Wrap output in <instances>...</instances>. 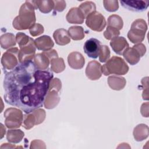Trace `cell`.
<instances>
[{
    "mask_svg": "<svg viewBox=\"0 0 149 149\" xmlns=\"http://www.w3.org/2000/svg\"><path fill=\"white\" fill-rule=\"evenodd\" d=\"M108 26L114 27L118 30L122 29L123 22L121 17L117 15H112L108 18Z\"/></svg>",
    "mask_w": 149,
    "mask_h": 149,
    "instance_id": "cell-28",
    "label": "cell"
},
{
    "mask_svg": "<svg viewBox=\"0 0 149 149\" xmlns=\"http://www.w3.org/2000/svg\"><path fill=\"white\" fill-rule=\"evenodd\" d=\"M133 47H134L138 51V52L140 53L141 57L143 56L146 52V46L142 43H139V44H136L134 46H133Z\"/></svg>",
    "mask_w": 149,
    "mask_h": 149,
    "instance_id": "cell-38",
    "label": "cell"
},
{
    "mask_svg": "<svg viewBox=\"0 0 149 149\" xmlns=\"http://www.w3.org/2000/svg\"><path fill=\"white\" fill-rule=\"evenodd\" d=\"M68 62L71 68L80 69L83 68L85 64V59L81 53L74 51L69 54Z\"/></svg>",
    "mask_w": 149,
    "mask_h": 149,
    "instance_id": "cell-12",
    "label": "cell"
},
{
    "mask_svg": "<svg viewBox=\"0 0 149 149\" xmlns=\"http://www.w3.org/2000/svg\"><path fill=\"white\" fill-rule=\"evenodd\" d=\"M30 38L31 37L22 32L17 33L16 35V40L19 46V48L27 45L30 41Z\"/></svg>",
    "mask_w": 149,
    "mask_h": 149,
    "instance_id": "cell-33",
    "label": "cell"
},
{
    "mask_svg": "<svg viewBox=\"0 0 149 149\" xmlns=\"http://www.w3.org/2000/svg\"><path fill=\"white\" fill-rule=\"evenodd\" d=\"M86 26L93 31H102L106 26L105 17L99 12L94 11L86 17Z\"/></svg>",
    "mask_w": 149,
    "mask_h": 149,
    "instance_id": "cell-7",
    "label": "cell"
},
{
    "mask_svg": "<svg viewBox=\"0 0 149 149\" xmlns=\"http://www.w3.org/2000/svg\"><path fill=\"white\" fill-rule=\"evenodd\" d=\"M148 103H144L141 107V113L144 117H148Z\"/></svg>",
    "mask_w": 149,
    "mask_h": 149,
    "instance_id": "cell-39",
    "label": "cell"
},
{
    "mask_svg": "<svg viewBox=\"0 0 149 149\" xmlns=\"http://www.w3.org/2000/svg\"><path fill=\"white\" fill-rule=\"evenodd\" d=\"M110 49L107 45H102L101 46L99 54V61L101 62H107L110 58Z\"/></svg>",
    "mask_w": 149,
    "mask_h": 149,
    "instance_id": "cell-31",
    "label": "cell"
},
{
    "mask_svg": "<svg viewBox=\"0 0 149 149\" xmlns=\"http://www.w3.org/2000/svg\"><path fill=\"white\" fill-rule=\"evenodd\" d=\"M19 50L17 47H13L8 49L3 54L1 58V64L5 73L12 70L19 63Z\"/></svg>",
    "mask_w": 149,
    "mask_h": 149,
    "instance_id": "cell-6",
    "label": "cell"
},
{
    "mask_svg": "<svg viewBox=\"0 0 149 149\" xmlns=\"http://www.w3.org/2000/svg\"><path fill=\"white\" fill-rule=\"evenodd\" d=\"M34 8L30 1H26L20 8L19 15L12 22L13 27L18 30H26L36 24V18Z\"/></svg>",
    "mask_w": 149,
    "mask_h": 149,
    "instance_id": "cell-2",
    "label": "cell"
},
{
    "mask_svg": "<svg viewBox=\"0 0 149 149\" xmlns=\"http://www.w3.org/2000/svg\"><path fill=\"white\" fill-rule=\"evenodd\" d=\"M68 31L70 38L73 40H81L84 38V31L81 26H71Z\"/></svg>",
    "mask_w": 149,
    "mask_h": 149,
    "instance_id": "cell-24",
    "label": "cell"
},
{
    "mask_svg": "<svg viewBox=\"0 0 149 149\" xmlns=\"http://www.w3.org/2000/svg\"><path fill=\"white\" fill-rule=\"evenodd\" d=\"M13 34L6 33L2 34L0 37L1 46L3 49H8L16 45V40Z\"/></svg>",
    "mask_w": 149,
    "mask_h": 149,
    "instance_id": "cell-22",
    "label": "cell"
},
{
    "mask_svg": "<svg viewBox=\"0 0 149 149\" xmlns=\"http://www.w3.org/2000/svg\"><path fill=\"white\" fill-rule=\"evenodd\" d=\"M36 46L34 40L31 37L29 43L20 48L18 54V59L19 62H23L26 61H33L35 56Z\"/></svg>",
    "mask_w": 149,
    "mask_h": 149,
    "instance_id": "cell-8",
    "label": "cell"
},
{
    "mask_svg": "<svg viewBox=\"0 0 149 149\" xmlns=\"http://www.w3.org/2000/svg\"><path fill=\"white\" fill-rule=\"evenodd\" d=\"M133 136L137 141H141L146 139L148 136V126L143 123L136 126L133 130Z\"/></svg>",
    "mask_w": 149,
    "mask_h": 149,
    "instance_id": "cell-20",
    "label": "cell"
},
{
    "mask_svg": "<svg viewBox=\"0 0 149 149\" xmlns=\"http://www.w3.org/2000/svg\"><path fill=\"white\" fill-rule=\"evenodd\" d=\"M125 59L131 65L137 64L141 58L140 53L134 47H128L123 53Z\"/></svg>",
    "mask_w": 149,
    "mask_h": 149,
    "instance_id": "cell-18",
    "label": "cell"
},
{
    "mask_svg": "<svg viewBox=\"0 0 149 149\" xmlns=\"http://www.w3.org/2000/svg\"><path fill=\"white\" fill-rule=\"evenodd\" d=\"M23 116L22 112L16 108H9L4 112L5 125L9 129L18 128L23 123Z\"/></svg>",
    "mask_w": 149,
    "mask_h": 149,
    "instance_id": "cell-5",
    "label": "cell"
},
{
    "mask_svg": "<svg viewBox=\"0 0 149 149\" xmlns=\"http://www.w3.org/2000/svg\"><path fill=\"white\" fill-rule=\"evenodd\" d=\"M85 73L86 76L90 80H98L102 75L101 64L96 61H90L86 68Z\"/></svg>",
    "mask_w": 149,
    "mask_h": 149,
    "instance_id": "cell-11",
    "label": "cell"
},
{
    "mask_svg": "<svg viewBox=\"0 0 149 149\" xmlns=\"http://www.w3.org/2000/svg\"><path fill=\"white\" fill-rule=\"evenodd\" d=\"M36 48L38 50L46 51L52 49L54 46V42L49 36L44 35L37 38L34 40Z\"/></svg>",
    "mask_w": 149,
    "mask_h": 149,
    "instance_id": "cell-16",
    "label": "cell"
},
{
    "mask_svg": "<svg viewBox=\"0 0 149 149\" xmlns=\"http://www.w3.org/2000/svg\"><path fill=\"white\" fill-rule=\"evenodd\" d=\"M120 2L125 9L137 12L146 10L149 5L148 1H120Z\"/></svg>",
    "mask_w": 149,
    "mask_h": 149,
    "instance_id": "cell-10",
    "label": "cell"
},
{
    "mask_svg": "<svg viewBox=\"0 0 149 149\" xmlns=\"http://www.w3.org/2000/svg\"><path fill=\"white\" fill-rule=\"evenodd\" d=\"M108 83L110 88L114 90H121L126 86V79L121 76H111L108 78Z\"/></svg>",
    "mask_w": 149,
    "mask_h": 149,
    "instance_id": "cell-19",
    "label": "cell"
},
{
    "mask_svg": "<svg viewBox=\"0 0 149 149\" xmlns=\"http://www.w3.org/2000/svg\"><path fill=\"white\" fill-rule=\"evenodd\" d=\"M44 27L39 23L34 24L29 29L30 34L33 37H36L41 34L42 33H44Z\"/></svg>",
    "mask_w": 149,
    "mask_h": 149,
    "instance_id": "cell-34",
    "label": "cell"
},
{
    "mask_svg": "<svg viewBox=\"0 0 149 149\" xmlns=\"http://www.w3.org/2000/svg\"><path fill=\"white\" fill-rule=\"evenodd\" d=\"M103 4L105 9L110 12H115L119 8L118 1L116 0H104Z\"/></svg>",
    "mask_w": 149,
    "mask_h": 149,
    "instance_id": "cell-32",
    "label": "cell"
},
{
    "mask_svg": "<svg viewBox=\"0 0 149 149\" xmlns=\"http://www.w3.org/2000/svg\"><path fill=\"white\" fill-rule=\"evenodd\" d=\"M33 112L34 113V115H36V116L37 118V125H39V124L42 123L43 121L44 120V119L45 118V116H46L45 111L42 109L38 108V109H37L34 110V111H33Z\"/></svg>",
    "mask_w": 149,
    "mask_h": 149,
    "instance_id": "cell-35",
    "label": "cell"
},
{
    "mask_svg": "<svg viewBox=\"0 0 149 149\" xmlns=\"http://www.w3.org/2000/svg\"><path fill=\"white\" fill-rule=\"evenodd\" d=\"M53 37L58 45H65L70 42V37L68 31L64 29L56 30L53 33Z\"/></svg>",
    "mask_w": 149,
    "mask_h": 149,
    "instance_id": "cell-17",
    "label": "cell"
},
{
    "mask_svg": "<svg viewBox=\"0 0 149 149\" xmlns=\"http://www.w3.org/2000/svg\"><path fill=\"white\" fill-rule=\"evenodd\" d=\"M101 46V42L99 40L94 38H91L85 42L83 49L88 57L96 59L99 56Z\"/></svg>",
    "mask_w": 149,
    "mask_h": 149,
    "instance_id": "cell-9",
    "label": "cell"
},
{
    "mask_svg": "<svg viewBox=\"0 0 149 149\" xmlns=\"http://www.w3.org/2000/svg\"><path fill=\"white\" fill-rule=\"evenodd\" d=\"M42 53L43 54H44L46 56H47L50 61L53 58H55L58 57V54L56 51L55 50V49H51L48 50V51H43Z\"/></svg>",
    "mask_w": 149,
    "mask_h": 149,
    "instance_id": "cell-37",
    "label": "cell"
},
{
    "mask_svg": "<svg viewBox=\"0 0 149 149\" xmlns=\"http://www.w3.org/2000/svg\"><path fill=\"white\" fill-rule=\"evenodd\" d=\"M5 73L3 97L7 104L26 113L43 106L54 77L51 70H38L33 61H26Z\"/></svg>",
    "mask_w": 149,
    "mask_h": 149,
    "instance_id": "cell-1",
    "label": "cell"
},
{
    "mask_svg": "<svg viewBox=\"0 0 149 149\" xmlns=\"http://www.w3.org/2000/svg\"><path fill=\"white\" fill-rule=\"evenodd\" d=\"M34 125H37V120L34 113L32 112L24 115L23 116V127L29 130L33 127Z\"/></svg>",
    "mask_w": 149,
    "mask_h": 149,
    "instance_id": "cell-26",
    "label": "cell"
},
{
    "mask_svg": "<svg viewBox=\"0 0 149 149\" xmlns=\"http://www.w3.org/2000/svg\"><path fill=\"white\" fill-rule=\"evenodd\" d=\"M79 9L82 12L84 17H86L89 14L95 11L96 5L95 3L92 1H85L79 5Z\"/></svg>",
    "mask_w": 149,
    "mask_h": 149,
    "instance_id": "cell-27",
    "label": "cell"
},
{
    "mask_svg": "<svg viewBox=\"0 0 149 149\" xmlns=\"http://www.w3.org/2000/svg\"><path fill=\"white\" fill-rule=\"evenodd\" d=\"M54 9L55 11L61 12L66 8V2L65 1H63V0L54 1Z\"/></svg>",
    "mask_w": 149,
    "mask_h": 149,
    "instance_id": "cell-36",
    "label": "cell"
},
{
    "mask_svg": "<svg viewBox=\"0 0 149 149\" xmlns=\"http://www.w3.org/2000/svg\"><path fill=\"white\" fill-rule=\"evenodd\" d=\"M24 136V132L20 129L9 130L7 132L6 139L9 142L13 143H19L22 141Z\"/></svg>",
    "mask_w": 149,
    "mask_h": 149,
    "instance_id": "cell-23",
    "label": "cell"
},
{
    "mask_svg": "<svg viewBox=\"0 0 149 149\" xmlns=\"http://www.w3.org/2000/svg\"><path fill=\"white\" fill-rule=\"evenodd\" d=\"M59 92V91L54 88L48 89L44 102V105L45 108L49 109H52L58 104L60 101V97L58 94Z\"/></svg>",
    "mask_w": 149,
    "mask_h": 149,
    "instance_id": "cell-13",
    "label": "cell"
},
{
    "mask_svg": "<svg viewBox=\"0 0 149 149\" xmlns=\"http://www.w3.org/2000/svg\"><path fill=\"white\" fill-rule=\"evenodd\" d=\"M51 71L59 73L63 72L65 69V64L63 58H55L50 61Z\"/></svg>",
    "mask_w": 149,
    "mask_h": 149,
    "instance_id": "cell-25",
    "label": "cell"
},
{
    "mask_svg": "<svg viewBox=\"0 0 149 149\" xmlns=\"http://www.w3.org/2000/svg\"><path fill=\"white\" fill-rule=\"evenodd\" d=\"M120 34L119 30L110 26H107L106 30L104 32V36L105 39L112 40V39L118 37Z\"/></svg>",
    "mask_w": 149,
    "mask_h": 149,
    "instance_id": "cell-30",
    "label": "cell"
},
{
    "mask_svg": "<svg viewBox=\"0 0 149 149\" xmlns=\"http://www.w3.org/2000/svg\"><path fill=\"white\" fill-rule=\"evenodd\" d=\"M112 50L118 55H123V52L129 47L126 38L123 37H118L112 39L110 42Z\"/></svg>",
    "mask_w": 149,
    "mask_h": 149,
    "instance_id": "cell-14",
    "label": "cell"
},
{
    "mask_svg": "<svg viewBox=\"0 0 149 149\" xmlns=\"http://www.w3.org/2000/svg\"><path fill=\"white\" fill-rule=\"evenodd\" d=\"M129 66L120 57L113 56L101 66V72L105 76L109 74L124 75L129 71Z\"/></svg>",
    "mask_w": 149,
    "mask_h": 149,
    "instance_id": "cell-3",
    "label": "cell"
},
{
    "mask_svg": "<svg viewBox=\"0 0 149 149\" xmlns=\"http://www.w3.org/2000/svg\"><path fill=\"white\" fill-rule=\"evenodd\" d=\"M50 60L42 53H39L35 55L34 62L38 70H47L49 65Z\"/></svg>",
    "mask_w": 149,
    "mask_h": 149,
    "instance_id": "cell-21",
    "label": "cell"
},
{
    "mask_svg": "<svg viewBox=\"0 0 149 149\" xmlns=\"http://www.w3.org/2000/svg\"><path fill=\"white\" fill-rule=\"evenodd\" d=\"M66 19L70 24H82L86 17L79 8H72L68 12Z\"/></svg>",
    "mask_w": 149,
    "mask_h": 149,
    "instance_id": "cell-15",
    "label": "cell"
},
{
    "mask_svg": "<svg viewBox=\"0 0 149 149\" xmlns=\"http://www.w3.org/2000/svg\"><path fill=\"white\" fill-rule=\"evenodd\" d=\"M38 9L43 13H49L54 6V1L51 0H42L37 1Z\"/></svg>",
    "mask_w": 149,
    "mask_h": 149,
    "instance_id": "cell-29",
    "label": "cell"
},
{
    "mask_svg": "<svg viewBox=\"0 0 149 149\" xmlns=\"http://www.w3.org/2000/svg\"><path fill=\"white\" fill-rule=\"evenodd\" d=\"M147 30V24L146 22L142 19H138L132 23L127 36L132 43L139 44L144 40Z\"/></svg>",
    "mask_w": 149,
    "mask_h": 149,
    "instance_id": "cell-4",
    "label": "cell"
}]
</instances>
